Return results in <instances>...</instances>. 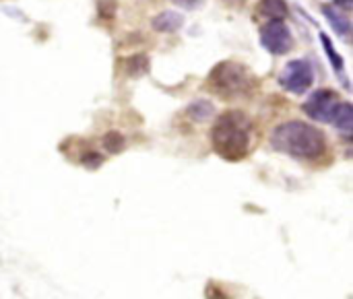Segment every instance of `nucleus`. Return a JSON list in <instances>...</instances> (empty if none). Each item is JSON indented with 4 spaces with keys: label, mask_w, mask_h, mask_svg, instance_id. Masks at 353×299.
Segmentation results:
<instances>
[{
    "label": "nucleus",
    "mask_w": 353,
    "mask_h": 299,
    "mask_svg": "<svg viewBox=\"0 0 353 299\" xmlns=\"http://www.w3.org/2000/svg\"><path fill=\"white\" fill-rule=\"evenodd\" d=\"M323 10H325V17L329 19L331 27H333L339 35H350V31H352V23H350L347 14H345V12H341V8H339V6H331V4H327Z\"/></svg>",
    "instance_id": "8"
},
{
    "label": "nucleus",
    "mask_w": 353,
    "mask_h": 299,
    "mask_svg": "<svg viewBox=\"0 0 353 299\" xmlns=\"http://www.w3.org/2000/svg\"><path fill=\"white\" fill-rule=\"evenodd\" d=\"M312 83H314V70L306 60H292L281 74V85L296 95L308 91Z\"/></svg>",
    "instance_id": "4"
},
{
    "label": "nucleus",
    "mask_w": 353,
    "mask_h": 299,
    "mask_svg": "<svg viewBox=\"0 0 353 299\" xmlns=\"http://www.w3.org/2000/svg\"><path fill=\"white\" fill-rule=\"evenodd\" d=\"M259 10L271 21H283L288 17V4L283 0H261Z\"/></svg>",
    "instance_id": "10"
},
{
    "label": "nucleus",
    "mask_w": 353,
    "mask_h": 299,
    "mask_svg": "<svg viewBox=\"0 0 353 299\" xmlns=\"http://www.w3.org/2000/svg\"><path fill=\"white\" fill-rule=\"evenodd\" d=\"M261 43L267 52L281 56L292 48V33L283 21H269L261 29Z\"/></svg>",
    "instance_id": "6"
},
{
    "label": "nucleus",
    "mask_w": 353,
    "mask_h": 299,
    "mask_svg": "<svg viewBox=\"0 0 353 299\" xmlns=\"http://www.w3.org/2000/svg\"><path fill=\"white\" fill-rule=\"evenodd\" d=\"M337 4H343L345 8H352V0H337Z\"/></svg>",
    "instance_id": "15"
},
{
    "label": "nucleus",
    "mask_w": 353,
    "mask_h": 299,
    "mask_svg": "<svg viewBox=\"0 0 353 299\" xmlns=\"http://www.w3.org/2000/svg\"><path fill=\"white\" fill-rule=\"evenodd\" d=\"M182 25H184V17L180 12H174V10H163L153 19V27L157 31H163V33H174Z\"/></svg>",
    "instance_id": "7"
},
{
    "label": "nucleus",
    "mask_w": 353,
    "mask_h": 299,
    "mask_svg": "<svg viewBox=\"0 0 353 299\" xmlns=\"http://www.w3.org/2000/svg\"><path fill=\"white\" fill-rule=\"evenodd\" d=\"M321 41H323V45H325V52H327V56H329V60H331L333 68L341 72V70H343V58L335 52V48H333V43H331V39H329L325 33H321Z\"/></svg>",
    "instance_id": "12"
},
{
    "label": "nucleus",
    "mask_w": 353,
    "mask_h": 299,
    "mask_svg": "<svg viewBox=\"0 0 353 299\" xmlns=\"http://www.w3.org/2000/svg\"><path fill=\"white\" fill-rule=\"evenodd\" d=\"M176 4H180V6H184V8H188V10H194V8H199L205 0H174Z\"/></svg>",
    "instance_id": "14"
},
{
    "label": "nucleus",
    "mask_w": 353,
    "mask_h": 299,
    "mask_svg": "<svg viewBox=\"0 0 353 299\" xmlns=\"http://www.w3.org/2000/svg\"><path fill=\"white\" fill-rule=\"evenodd\" d=\"M341 99L337 93L329 91V89H323V91H316L308 97V101L304 103V112L312 118V120H319V122H333V116L339 107Z\"/></svg>",
    "instance_id": "5"
},
{
    "label": "nucleus",
    "mask_w": 353,
    "mask_h": 299,
    "mask_svg": "<svg viewBox=\"0 0 353 299\" xmlns=\"http://www.w3.org/2000/svg\"><path fill=\"white\" fill-rule=\"evenodd\" d=\"M271 145L300 159H314L325 151V136L319 128L306 122H285L271 134Z\"/></svg>",
    "instance_id": "2"
},
{
    "label": "nucleus",
    "mask_w": 353,
    "mask_h": 299,
    "mask_svg": "<svg viewBox=\"0 0 353 299\" xmlns=\"http://www.w3.org/2000/svg\"><path fill=\"white\" fill-rule=\"evenodd\" d=\"M250 134L252 124L242 112H228L223 114L211 132V141L215 151L228 161H240L250 151Z\"/></svg>",
    "instance_id": "1"
},
{
    "label": "nucleus",
    "mask_w": 353,
    "mask_h": 299,
    "mask_svg": "<svg viewBox=\"0 0 353 299\" xmlns=\"http://www.w3.org/2000/svg\"><path fill=\"white\" fill-rule=\"evenodd\" d=\"M103 145H105V149H108L110 153H120L122 147H124V138H122L118 132H110V134H105Z\"/></svg>",
    "instance_id": "13"
},
{
    "label": "nucleus",
    "mask_w": 353,
    "mask_h": 299,
    "mask_svg": "<svg viewBox=\"0 0 353 299\" xmlns=\"http://www.w3.org/2000/svg\"><path fill=\"white\" fill-rule=\"evenodd\" d=\"M331 124H335V128L337 130H341L345 136H352V130H353V110L350 103H345V101H341L339 103V107H337V112H335V116H333V122Z\"/></svg>",
    "instance_id": "9"
},
{
    "label": "nucleus",
    "mask_w": 353,
    "mask_h": 299,
    "mask_svg": "<svg viewBox=\"0 0 353 299\" xmlns=\"http://www.w3.org/2000/svg\"><path fill=\"white\" fill-rule=\"evenodd\" d=\"M248 72L238 64H219L211 74V85L217 93H240L248 85Z\"/></svg>",
    "instance_id": "3"
},
{
    "label": "nucleus",
    "mask_w": 353,
    "mask_h": 299,
    "mask_svg": "<svg viewBox=\"0 0 353 299\" xmlns=\"http://www.w3.org/2000/svg\"><path fill=\"white\" fill-rule=\"evenodd\" d=\"M186 112H188V116H190L194 122H207L209 118H213V114H215V105H213L211 101L199 99V101H194Z\"/></svg>",
    "instance_id": "11"
}]
</instances>
